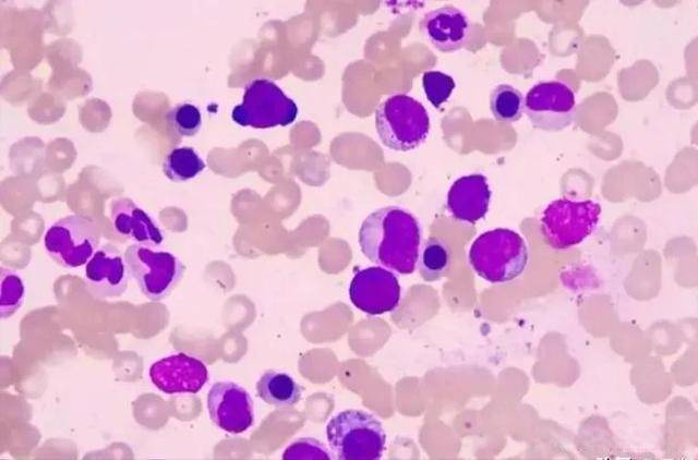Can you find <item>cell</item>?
<instances>
[{"label":"cell","mask_w":698,"mask_h":460,"mask_svg":"<svg viewBox=\"0 0 698 460\" xmlns=\"http://www.w3.org/2000/svg\"><path fill=\"white\" fill-rule=\"evenodd\" d=\"M421 227L418 219L399 206L372 211L362 221L359 245L364 256L400 275L412 274L420 253Z\"/></svg>","instance_id":"6da1fadb"},{"label":"cell","mask_w":698,"mask_h":460,"mask_svg":"<svg viewBox=\"0 0 698 460\" xmlns=\"http://www.w3.org/2000/svg\"><path fill=\"white\" fill-rule=\"evenodd\" d=\"M529 261L528 246L520 234L497 228L480 234L469 250L473 270L492 283H505L518 278Z\"/></svg>","instance_id":"7a4b0ae2"},{"label":"cell","mask_w":698,"mask_h":460,"mask_svg":"<svg viewBox=\"0 0 698 460\" xmlns=\"http://www.w3.org/2000/svg\"><path fill=\"white\" fill-rule=\"evenodd\" d=\"M328 445L339 460H378L386 435L381 422L361 410H345L326 425Z\"/></svg>","instance_id":"3957f363"},{"label":"cell","mask_w":698,"mask_h":460,"mask_svg":"<svg viewBox=\"0 0 698 460\" xmlns=\"http://www.w3.org/2000/svg\"><path fill=\"white\" fill-rule=\"evenodd\" d=\"M375 128L386 147L397 152H409L426 140L430 118L420 101L405 94H396L377 106Z\"/></svg>","instance_id":"277c9868"},{"label":"cell","mask_w":698,"mask_h":460,"mask_svg":"<svg viewBox=\"0 0 698 460\" xmlns=\"http://www.w3.org/2000/svg\"><path fill=\"white\" fill-rule=\"evenodd\" d=\"M297 116L298 107L293 99L268 78H255L248 83L242 102L231 112L236 123L254 129L287 126Z\"/></svg>","instance_id":"5b68a950"},{"label":"cell","mask_w":698,"mask_h":460,"mask_svg":"<svg viewBox=\"0 0 698 460\" xmlns=\"http://www.w3.org/2000/svg\"><path fill=\"white\" fill-rule=\"evenodd\" d=\"M600 214V204L591 199H555L541 217L543 237L555 250L570 249L594 231Z\"/></svg>","instance_id":"8992f818"},{"label":"cell","mask_w":698,"mask_h":460,"mask_svg":"<svg viewBox=\"0 0 698 460\" xmlns=\"http://www.w3.org/2000/svg\"><path fill=\"white\" fill-rule=\"evenodd\" d=\"M124 258L130 275L152 301H160L169 295L184 273V265L177 255L143 244L130 245Z\"/></svg>","instance_id":"52a82bcc"},{"label":"cell","mask_w":698,"mask_h":460,"mask_svg":"<svg viewBox=\"0 0 698 460\" xmlns=\"http://www.w3.org/2000/svg\"><path fill=\"white\" fill-rule=\"evenodd\" d=\"M100 242V229L88 217L71 215L49 227L44 245L61 266L77 268L92 258Z\"/></svg>","instance_id":"ba28073f"},{"label":"cell","mask_w":698,"mask_h":460,"mask_svg":"<svg viewBox=\"0 0 698 460\" xmlns=\"http://www.w3.org/2000/svg\"><path fill=\"white\" fill-rule=\"evenodd\" d=\"M525 110L534 128L552 132L564 130L575 118V92L564 81L540 82L528 90Z\"/></svg>","instance_id":"9c48e42d"},{"label":"cell","mask_w":698,"mask_h":460,"mask_svg":"<svg viewBox=\"0 0 698 460\" xmlns=\"http://www.w3.org/2000/svg\"><path fill=\"white\" fill-rule=\"evenodd\" d=\"M351 303L369 315L394 311L400 301L397 277L388 269L372 266L357 271L349 286Z\"/></svg>","instance_id":"30bf717a"},{"label":"cell","mask_w":698,"mask_h":460,"mask_svg":"<svg viewBox=\"0 0 698 460\" xmlns=\"http://www.w3.org/2000/svg\"><path fill=\"white\" fill-rule=\"evenodd\" d=\"M207 410L214 424L230 434H241L254 422L250 394L233 382H217L210 387Z\"/></svg>","instance_id":"8fae6325"},{"label":"cell","mask_w":698,"mask_h":460,"mask_svg":"<svg viewBox=\"0 0 698 460\" xmlns=\"http://www.w3.org/2000/svg\"><path fill=\"white\" fill-rule=\"evenodd\" d=\"M149 378L157 389L168 395L196 394L207 383L208 371L201 359L179 352L153 363Z\"/></svg>","instance_id":"7c38bea8"},{"label":"cell","mask_w":698,"mask_h":460,"mask_svg":"<svg viewBox=\"0 0 698 460\" xmlns=\"http://www.w3.org/2000/svg\"><path fill=\"white\" fill-rule=\"evenodd\" d=\"M420 29L436 49L453 52L467 44L471 24L462 10L445 5L425 13L420 22Z\"/></svg>","instance_id":"4fadbf2b"},{"label":"cell","mask_w":698,"mask_h":460,"mask_svg":"<svg viewBox=\"0 0 698 460\" xmlns=\"http://www.w3.org/2000/svg\"><path fill=\"white\" fill-rule=\"evenodd\" d=\"M129 269L124 256L113 246L98 249L85 265V281L97 295L118 298L129 282Z\"/></svg>","instance_id":"5bb4252c"},{"label":"cell","mask_w":698,"mask_h":460,"mask_svg":"<svg viewBox=\"0 0 698 460\" xmlns=\"http://www.w3.org/2000/svg\"><path fill=\"white\" fill-rule=\"evenodd\" d=\"M491 190L483 174L458 178L447 193V208L458 221L474 223L482 219L490 206Z\"/></svg>","instance_id":"9a60e30c"},{"label":"cell","mask_w":698,"mask_h":460,"mask_svg":"<svg viewBox=\"0 0 698 460\" xmlns=\"http://www.w3.org/2000/svg\"><path fill=\"white\" fill-rule=\"evenodd\" d=\"M110 218L120 235L137 244L157 247L164 241V234L157 222L129 198L112 202Z\"/></svg>","instance_id":"2e32d148"},{"label":"cell","mask_w":698,"mask_h":460,"mask_svg":"<svg viewBox=\"0 0 698 460\" xmlns=\"http://www.w3.org/2000/svg\"><path fill=\"white\" fill-rule=\"evenodd\" d=\"M258 397L276 408H288L301 399V387L292 376L285 372L266 371L256 383Z\"/></svg>","instance_id":"e0dca14e"},{"label":"cell","mask_w":698,"mask_h":460,"mask_svg":"<svg viewBox=\"0 0 698 460\" xmlns=\"http://www.w3.org/2000/svg\"><path fill=\"white\" fill-rule=\"evenodd\" d=\"M418 266L424 281L433 282L445 277L452 266V252L447 242L441 238H429L419 253Z\"/></svg>","instance_id":"ac0fdd59"},{"label":"cell","mask_w":698,"mask_h":460,"mask_svg":"<svg viewBox=\"0 0 698 460\" xmlns=\"http://www.w3.org/2000/svg\"><path fill=\"white\" fill-rule=\"evenodd\" d=\"M206 165L198 153L189 146L172 148L165 157L163 171L173 182H185L197 177Z\"/></svg>","instance_id":"d6986e66"},{"label":"cell","mask_w":698,"mask_h":460,"mask_svg":"<svg viewBox=\"0 0 698 460\" xmlns=\"http://www.w3.org/2000/svg\"><path fill=\"white\" fill-rule=\"evenodd\" d=\"M490 109L497 121H518L525 110V97L515 86L498 84L490 94Z\"/></svg>","instance_id":"ffe728a7"},{"label":"cell","mask_w":698,"mask_h":460,"mask_svg":"<svg viewBox=\"0 0 698 460\" xmlns=\"http://www.w3.org/2000/svg\"><path fill=\"white\" fill-rule=\"evenodd\" d=\"M0 315L12 316L23 304L25 286L22 277L13 269L1 267Z\"/></svg>","instance_id":"44dd1931"},{"label":"cell","mask_w":698,"mask_h":460,"mask_svg":"<svg viewBox=\"0 0 698 460\" xmlns=\"http://www.w3.org/2000/svg\"><path fill=\"white\" fill-rule=\"evenodd\" d=\"M171 130L180 136H193L202 126L200 109L192 104H179L172 107L167 114Z\"/></svg>","instance_id":"7402d4cb"},{"label":"cell","mask_w":698,"mask_h":460,"mask_svg":"<svg viewBox=\"0 0 698 460\" xmlns=\"http://www.w3.org/2000/svg\"><path fill=\"white\" fill-rule=\"evenodd\" d=\"M422 85L428 100L435 108L448 100L456 86L454 78L441 71L424 72Z\"/></svg>","instance_id":"603a6c76"},{"label":"cell","mask_w":698,"mask_h":460,"mask_svg":"<svg viewBox=\"0 0 698 460\" xmlns=\"http://www.w3.org/2000/svg\"><path fill=\"white\" fill-rule=\"evenodd\" d=\"M284 460H329L325 447L314 438H299L282 453Z\"/></svg>","instance_id":"cb8c5ba5"}]
</instances>
